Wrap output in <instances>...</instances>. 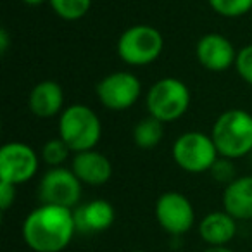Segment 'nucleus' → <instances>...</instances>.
<instances>
[{
    "label": "nucleus",
    "mask_w": 252,
    "mask_h": 252,
    "mask_svg": "<svg viewBox=\"0 0 252 252\" xmlns=\"http://www.w3.org/2000/svg\"><path fill=\"white\" fill-rule=\"evenodd\" d=\"M211 137L221 158H244L252 151V114L244 109H228L216 119Z\"/></svg>",
    "instance_id": "nucleus-2"
},
{
    "label": "nucleus",
    "mask_w": 252,
    "mask_h": 252,
    "mask_svg": "<svg viewBox=\"0 0 252 252\" xmlns=\"http://www.w3.org/2000/svg\"><path fill=\"white\" fill-rule=\"evenodd\" d=\"M52 11L66 21H78L92 7V0H49Z\"/></svg>",
    "instance_id": "nucleus-18"
},
{
    "label": "nucleus",
    "mask_w": 252,
    "mask_h": 252,
    "mask_svg": "<svg viewBox=\"0 0 252 252\" xmlns=\"http://www.w3.org/2000/svg\"><path fill=\"white\" fill-rule=\"evenodd\" d=\"M223 207L235 220H252V176H238L223 192Z\"/></svg>",
    "instance_id": "nucleus-16"
},
{
    "label": "nucleus",
    "mask_w": 252,
    "mask_h": 252,
    "mask_svg": "<svg viewBox=\"0 0 252 252\" xmlns=\"http://www.w3.org/2000/svg\"><path fill=\"white\" fill-rule=\"evenodd\" d=\"M21 2L26 5H33V7H35V5H42L43 2H49V0H21Z\"/></svg>",
    "instance_id": "nucleus-26"
},
{
    "label": "nucleus",
    "mask_w": 252,
    "mask_h": 252,
    "mask_svg": "<svg viewBox=\"0 0 252 252\" xmlns=\"http://www.w3.org/2000/svg\"><path fill=\"white\" fill-rule=\"evenodd\" d=\"M38 199L42 204L73 209L80 204L81 182L73 173V169L52 168L40 180Z\"/></svg>",
    "instance_id": "nucleus-7"
},
{
    "label": "nucleus",
    "mask_w": 252,
    "mask_h": 252,
    "mask_svg": "<svg viewBox=\"0 0 252 252\" xmlns=\"http://www.w3.org/2000/svg\"><path fill=\"white\" fill-rule=\"evenodd\" d=\"M156 220L169 235H185L195 223V211L189 199L180 192H164L156 202Z\"/></svg>",
    "instance_id": "nucleus-9"
},
{
    "label": "nucleus",
    "mask_w": 252,
    "mask_h": 252,
    "mask_svg": "<svg viewBox=\"0 0 252 252\" xmlns=\"http://www.w3.org/2000/svg\"><path fill=\"white\" fill-rule=\"evenodd\" d=\"M23 240L35 252H61L76 233L73 209L42 204L23 221Z\"/></svg>",
    "instance_id": "nucleus-1"
},
{
    "label": "nucleus",
    "mask_w": 252,
    "mask_h": 252,
    "mask_svg": "<svg viewBox=\"0 0 252 252\" xmlns=\"http://www.w3.org/2000/svg\"><path fill=\"white\" fill-rule=\"evenodd\" d=\"M199 235L207 247H226L237 235V220L226 211H213L200 220Z\"/></svg>",
    "instance_id": "nucleus-14"
},
{
    "label": "nucleus",
    "mask_w": 252,
    "mask_h": 252,
    "mask_svg": "<svg viewBox=\"0 0 252 252\" xmlns=\"http://www.w3.org/2000/svg\"><path fill=\"white\" fill-rule=\"evenodd\" d=\"M164 137V123L159 119L149 118L142 119L133 128V142L140 149H154Z\"/></svg>",
    "instance_id": "nucleus-17"
},
{
    "label": "nucleus",
    "mask_w": 252,
    "mask_h": 252,
    "mask_svg": "<svg viewBox=\"0 0 252 252\" xmlns=\"http://www.w3.org/2000/svg\"><path fill=\"white\" fill-rule=\"evenodd\" d=\"M69 152L71 149L67 147V144L63 138H52L43 145L42 159L45 164L52 166V168H61V164H64L69 158Z\"/></svg>",
    "instance_id": "nucleus-19"
},
{
    "label": "nucleus",
    "mask_w": 252,
    "mask_h": 252,
    "mask_svg": "<svg viewBox=\"0 0 252 252\" xmlns=\"http://www.w3.org/2000/svg\"><path fill=\"white\" fill-rule=\"evenodd\" d=\"M149 116L162 123L180 119L190 107V90L178 78H162L156 81L145 97Z\"/></svg>",
    "instance_id": "nucleus-4"
},
{
    "label": "nucleus",
    "mask_w": 252,
    "mask_h": 252,
    "mask_svg": "<svg viewBox=\"0 0 252 252\" xmlns=\"http://www.w3.org/2000/svg\"><path fill=\"white\" fill-rule=\"evenodd\" d=\"M102 135V125L97 112L83 104H73L61 112L59 137L71 152L94 151Z\"/></svg>",
    "instance_id": "nucleus-3"
},
{
    "label": "nucleus",
    "mask_w": 252,
    "mask_h": 252,
    "mask_svg": "<svg viewBox=\"0 0 252 252\" xmlns=\"http://www.w3.org/2000/svg\"><path fill=\"white\" fill-rule=\"evenodd\" d=\"M173 159L187 173L211 171L218 161V149L211 135L202 131H187L173 144Z\"/></svg>",
    "instance_id": "nucleus-6"
},
{
    "label": "nucleus",
    "mask_w": 252,
    "mask_h": 252,
    "mask_svg": "<svg viewBox=\"0 0 252 252\" xmlns=\"http://www.w3.org/2000/svg\"><path fill=\"white\" fill-rule=\"evenodd\" d=\"M202 252H233V251L228 247H207V249H204Z\"/></svg>",
    "instance_id": "nucleus-25"
},
{
    "label": "nucleus",
    "mask_w": 252,
    "mask_h": 252,
    "mask_svg": "<svg viewBox=\"0 0 252 252\" xmlns=\"http://www.w3.org/2000/svg\"><path fill=\"white\" fill-rule=\"evenodd\" d=\"M216 14L223 18H240L252 11V0H207Z\"/></svg>",
    "instance_id": "nucleus-20"
},
{
    "label": "nucleus",
    "mask_w": 252,
    "mask_h": 252,
    "mask_svg": "<svg viewBox=\"0 0 252 252\" xmlns=\"http://www.w3.org/2000/svg\"><path fill=\"white\" fill-rule=\"evenodd\" d=\"M131 252H147V251H131Z\"/></svg>",
    "instance_id": "nucleus-27"
},
{
    "label": "nucleus",
    "mask_w": 252,
    "mask_h": 252,
    "mask_svg": "<svg viewBox=\"0 0 252 252\" xmlns=\"http://www.w3.org/2000/svg\"><path fill=\"white\" fill-rule=\"evenodd\" d=\"M7 49H9V35H7V30L2 28L0 30V52H2V56L7 54Z\"/></svg>",
    "instance_id": "nucleus-24"
},
{
    "label": "nucleus",
    "mask_w": 252,
    "mask_h": 252,
    "mask_svg": "<svg viewBox=\"0 0 252 252\" xmlns=\"http://www.w3.org/2000/svg\"><path fill=\"white\" fill-rule=\"evenodd\" d=\"M73 213L76 231L81 233H100L109 230L116 218L112 204L104 199H95L83 206H78Z\"/></svg>",
    "instance_id": "nucleus-13"
},
{
    "label": "nucleus",
    "mask_w": 252,
    "mask_h": 252,
    "mask_svg": "<svg viewBox=\"0 0 252 252\" xmlns=\"http://www.w3.org/2000/svg\"><path fill=\"white\" fill-rule=\"evenodd\" d=\"M100 104L109 111H126L138 100L142 92L140 80L128 71H116L104 76L95 87Z\"/></svg>",
    "instance_id": "nucleus-8"
},
{
    "label": "nucleus",
    "mask_w": 252,
    "mask_h": 252,
    "mask_svg": "<svg viewBox=\"0 0 252 252\" xmlns=\"http://www.w3.org/2000/svg\"><path fill=\"white\" fill-rule=\"evenodd\" d=\"M16 200V185L7 182H0V207L7 211Z\"/></svg>",
    "instance_id": "nucleus-23"
},
{
    "label": "nucleus",
    "mask_w": 252,
    "mask_h": 252,
    "mask_svg": "<svg viewBox=\"0 0 252 252\" xmlns=\"http://www.w3.org/2000/svg\"><path fill=\"white\" fill-rule=\"evenodd\" d=\"M235 69L245 83L252 85V45H245L238 50Z\"/></svg>",
    "instance_id": "nucleus-21"
},
{
    "label": "nucleus",
    "mask_w": 252,
    "mask_h": 252,
    "mask_svg": "<svg viewBox=\"0 0 252 252\" xmlns=\"http://www.w3.org/2000/svg\"><path fill=\"white\" fill-rule=\"evenodd\" d=\"M195 54L197 61L204 69L221 73V71H228L231 66H235L238 52L226 36L220 35V33H207V35L200 36V40L197 42Z\"/></svg>",
    "instance_id": "nucleus-11"
},
{
    "label": "nucleus",
    "mask_w": 252,
    "mask_h": 252,
    "mask_svg": "<svg viewBox=\"0 0 252 252\" xmlns=\"http://www.w3.org/2000/svg\"><path fill=\"white\" fill-rule=\"evenodd\" d=\"M30 111L38 118H52V116L63 112L64 94L57 81L43 80L33 87L28 98Z\"/></svg>",
    "instance_id": "nucleus-15"
},
{
    "label": "nucleus",
    "mask_w": 252,
    "mask_h": 252,
    "mask_svg": "<svg viewBox=\"0 0 252 252\" xmlns=\"http://www.w3.org/2000/svg\"><path fill=\"white\" fill-rule=\"evenodd\" d=\"M211 175L214 176V180L220 183H226L230 185L237 176H235V166L231 162V159L221 158L214 162V166L211 168Z\"/></svg>",
    "instance_id": "nucleus-22"
},
{
    "label": "nucleus",
    "mask_w": 252,
    "mask_h": 252,
    "mask_svg": "<svg viewBox=\"0 0 252 252\" xmlns=\"http://www.w3.org/2000/svg\"><path fill=\"white\" fill-rule=\"evenodd\" d=\"M73 173L81 183L90 187H100L112 176V164L104 154L97 151L78 152L71 164Z\"/></svg>",
    "instance_id": "nucleus-12"
},
{
    "label": "nucleus",
    "mask_w": 252,
    "mask_h": 252,
    "mask_svg": "<svg viewBox=\"0 0 252 252\" xmlns=\"http://www.w3.org/2000/svg\"><path fill=\"white\" fill-rule=\"evenodd\" d=\"M164 49L161 32L149 25H135L121 33L118 40V56L130 66L152 64Z\"/></svg>",
    "instance_id": "nucleus-5"
},
{
    "label": "nucleus",
    "mask_w": 252,
    "mask_h": 252,
    "mask_svg": "<svg viewBox=\"0 0 252 252\" xmlns=\"http://www.w3.org/2000/svg\"><path fill=\"white\" fill-rule=\"evenodd\" d=\"M38 171V156L23 142H9L0 149V182L21 185Z\"/></svg>",
    "instance_id": "nucleus-10"
}]
</instances>
